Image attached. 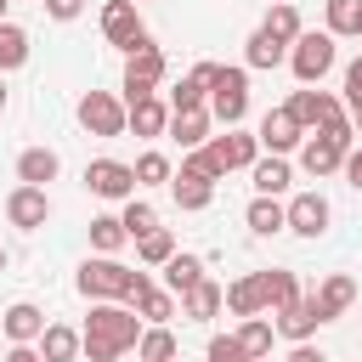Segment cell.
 I'll list each match as a JSON object with an SVG mask.
<instances>
[{
  "instance_id": "6da1fadb",
  "label": "cell",
  "mask_w": 362,
  "mask_h": 362,
  "mask_svg": "<svg viewBox=\"0 0 362 362\" xmlns=\"http://www.w3.org/2000/svg\"><path fill=\"white\" fill-rule=\"evenodd\" d=\"M141 328H147V322H141L130 305L96 300L90 317H85V328H79V356H85V362H119L124 351H136Z\"/></svg>"
},
{
  "instance_id": "7a4b0ae2",
  "label": "cell",
  "mask_w": 362,
  "mask_h": 362,
  "mask_svg": "<svg viewBox=\"0 0 362 362\" xmlns=\"http://www.w3.org/2000/svg\"><path fill=\"white\" fill-rule=\"evenodd\" d=\"M351 147H356V130H351V119H339V124H328V130H317V136L300 141V170L322 181V175H334L345 164Z\"/></svg>"
},
{
  "instance_id": "3957f363",
  "label": "cell",
  "mask_w": 362,
  "mask_h": 362,
  "mask_svg": "<svg viewBox=\"0 0 362 362\" xmlns=\"http://www.w3.org/2000/svg\"><path fill=\"white\" fill-rule=\"evenodd\" d=\"M79 294L96 305V300H130V283H136V266H124V260H113V255H90L85 266H79Z\"/></svg>"
},
{
  "instance_id": "277c9868",
  "label": "cell",
  "mask_w": 362,
  "mask_h": 362,
  "mask_svg": "<svg viewBox=\"0 0 362 362\" xmlns=\"http://www.w3.org/2000/svg\"><path fill=\"white\" fill-rule=\"evenodd\" d=\"M209 119L215 124H226V130H238L243 124V113H249V68H215V79H209Z\"/></svg>"
},
{
  "instance_id": "5b68a950",
  "label": "cell",
  "mask_w": 362,
  "mask_h": 362,
  "mask_svg": "<svg viewBox=\"0 0 362 362\" xmlns=\"http://www.w3.org/2000/svg\"><path fill=\"white\" fill-rule=\"evenodd\" d=\"M334 57H339V51H334V34H328V28H322V34L305 28V34L288 45V68H294L300 85H322V74L334 68Z\"/></svg>"
},
{
  "instance_id": "8992f818",
  "label": "cell",
  "mask_w": 362,
  "mask_h": 362,
  "mask_svg": "<svg viewBox=\"0 0 362 362\" xmlns=\"http://www.w3.org/2000/svg\"><path fill=\"white\" fill-rule=\"evenodd\" d=\"M164 51L153 45V34L136 45V51H124V102H141V96H158V79H164Z\"/></svg>"
},
{
  "instance_id": "52a82bcc",
  "label": "cell",
  "mask_w": 362,
  "mask_h": 362,
  "mask_svg": "<svg viewBox=\"0 0 362 362\" xmlns=\"http://www.w3.org/2000/svg\"><path fill=\"white\" fill-rule=\"evenodd\" d=\"M283 107L294 113V124H300L305 136H311V130H328V124H339V119H345V102H339L334 90H311V85H300Z\"/></svg>"
},
{
  "instance_id": "ba28073f",
  "label": "cell",
  "mask_w": 362,
  "mask_h": 362,
  "mask_svg": "<svg viewBox=\"0 0 362 362\" xmlns=\"http://www.w3.org/2000/svg\"><path fill=\"white\" fill-rule=\"evenodd\" d=\"M328 221H334V209H328L322 192H294L283 204V232H294V238H322Z\"/></svg>"
},
{
  "instance_id": "9c48e42d",
  "label": "cell",
  "mask_w": 362,
  "mask_h": 362,
  "mask_svg": "<svg viewBox=\"0 0 362 362\" xmlns=\"http://www.w3.org/2000/svg\"><path fill=\"white\" fill-rule=\"evenodd\" d=\"M124 305H130V311H136L147 328H164V322L181 311V300H175L170 288H158L147 272H136V283H130V300H124Z\"/></svg>"
},
{
  "instance_id": "30bf717a",
  "label": "cell",
  "mask_w": 362,
  "mask_h": 362,
  "mask_svg": "<svg viewBox=\"0 0 362 362\" xmlns=\"http://www.w3.org/2000/svg\"><path fill=\"white\" fill-rule=\"evenodd\" d=\"M74 113H79V124L90 136H124V102L113 90H85Z\"/></svg>"
},
{
  "instance_id": "8fae6325",
  "label": "cell",
  "mask_w": 362,
  "mask_h": 362,
  "mask_svg": "<svg viewBox=\"0 0 362 362\" xmlns=\"http://www.w3.org/2000/svg\"><path fill=\"white\" fill-rule=\"evenodd\" d=\"M85 187L96 198H107V204H124V198H136V170L119 164V158H90L85 164Z\"/></svg>"
},
{
  "instance_id": "7c38bea8",
  "label": "cell",
  "mask_w": 362,
  "mask_h": 362,
  "mask_svg": "<svg viewBox=\"0 0 362 362\" xmlns=\"http://www.w3.org/2000/svg\"><path fill=\"white\" fill-rule=\"evenodd\" d=\"M102 40H107V45H119V51H136V45L147 40L141 11H136L130 0H107V6H102Z\"/></svg>"
},
{
  "instance_id": "4fadbf2b",
  "label": "cell",
  "mask_w": 362,
  "mask_h": 362,
  "mask_svg": "<svg viewBox=\"0 0 362 362\" xmlns=\"http://www.w3.org/2000/svg\"><path fill=\"white\" fill-rule=\"evenodd\" d=\"M204 153H209V164L226 175V170H249V164L260 158V141H255L249 130H226V136H209Z\"/></svg>"
},
{
  "instance_id": "5bb4252c",
  "label": "cell",
  "mask_w": 362,
  "mask_h": 362,
  "mask_svg": "<svg viewBox=\"0 0 362 362\" xmlns=\"http://www.w3.org/2000/svg\"><path fill=\"white\" fill-rule=\"evenodd\" d=\"M6 221L17 226V232H40L45 221H51V192L45 187H11V198H6Z\"/></svg>"
},
{
  "instance_id": "9a60e30c",
  "label": "cell",
  "mask_w": 362,
  "mask_h": 362,
  "mask_svg": "<svg viewBox=\"0 0 362 362\" xmlns=\"http://www.w3.org/2000/svg\"><path fill=\"white\" fill-rule=\"evenodd\" d=\"M255 141H260V153H294L300 141H305V130L294 124V113L288 107H266V119H260V130H255Z\"/></svg>"
},
{
  "instance_id": "2e32d148",
  "label": "cell",
  "mask_w": 362,
  "mask_h": 362,
  "mask_svg": "<svg viewBox=\"0 0 362 362\" xmlns=\"http://www.w3.org/2000/svg\"><path fill=\"white\" fill-rule=\"evenodd\" d=\"M124 130H136L141 141L164 136V130H170V102H164V96H141V102H124Z\"/></svg>"
},
{
  "instance_id": "e0dca14e",
  "label": "cell",
  "mask_w": 362,
  "mask_h": 362,
  "mask_svg": "<svg viewBox=\"0 0 362 362\" xmlns=\"http://www.w3.org/2000/svg\"><path fill=\"white\" fill-rule=\"evenodd\" d=\"M0 334H6L11 345H34V339L45 334V311H40L34 300H17V305L0 311Z\"/></svg>"
},
{
  "instance_id": "ac0fdd59",
  "label": "cell",
  "mask_w": 362,
  "mask_h": 362,
  "mask_svg": "<svg viewBox=\"0 0 362 362\" xmlns=\"http://www.w3.org/2000/svg\"><path fill=\"white\" fill-rule=\"evenodd\" d=\"M249 181H255V198H283V192H288V181H294V170H288V158L260 153V158L249 164Z\"/></svg>"
},
{
  "instance_id": "d6986e66",
  "label": "cell",
  "mask_w": 362,
  "mask_h": 362,
  "mask_svg": "<svg viewBox=\"0 0 362 362\" xmlns=\"http://www.w3.org/2000/svg\"><path fill=\"white\" fill-rule=\"evenodd\" d=\"M255 283H260V305L277 317V311H288L294 300H300V277L294 272H283V266H272V272H255Z\"/></svg>"
},
{
  "instance_id": "ffe728a7",
  "label": "cell",
  "mask_w": 362,
  "mask_h": 362,
  "mask_svg": "<svg viewBox=\"0 0 362 362\" xmlns=\"http://www.w3.org/2000/svg\"><path fill=\"white\" fill-rule=\"evenodd\" d=\"M351 300H356V283H351L345 272L322 277V283H317V294H311V305H317V317H322V322L345 317V311H351Z\"/></svg>"
},
{
  "instance_id": "44dd1931",
  "label": "cell",
  "mask_w": 362,
  "mask_h": 362,
  "mask_svg": "<svg viewBox=\"0 0 362 362\" xmlns=\"http://www.w3.org/2000/svg\"><path fill=\"white\" fill-rule=\"evenodd\" d=\"M272 328H277V334H283L288 345H305V339H311V334L322 328V317H317L311 294H300V300H294L288 311H277V322H272Z\"/></svg>"
},
{
  "instance_id": "7402d4cb",
  "label": "cell",
  "mask_w": 362,
  "mask_h": 362,
  "mask_svg": "<svg viewBox=\"0 0 362 362\" xmlns=\"http://www.w3.org/2000/svg\"><path fill=\"white\" fill-rule=\"evenodd\" d=\"M57 170H62V158H57L51 147H23V153H17V181H23V187H51Z\"/></svg>"
},
{
  "instance_id": "603a6c76",
  "label": "cell",
  "mask_w": 362,
  "mask_h": 362,
  "mask_svg": "<svg viewBox=\"0 0 362 362\" xmlns=\"http://www.w3.org/2000/svg\"><path fill=\"white\" fill-rule=\"evenodd\" d=\"M34 351H40V362H79V328L45 322V334L34 339Z\"/></svg>"
},
{
  "instance_id": "cb8c5ba5",
  "label": "cell",
  "mask_w": 362,
  "mask_h": 362,
  "mask_svg": "<svg viewBox=\"0 0 362 362\" xmlns=\"http://www.w3.org/2000/svg\"><path fill=\"white\" fill-rule=\"evenodd\" d=\"M221 305H226L232 317H266V305H260V283H255V272H243L238 283H226V288H221Z\"/></svg>"
},
{
  "instance_id": "d4e9b609",
  "label": "cell",
  "mask_w": 362,
  "mask_h": 362,
  "mask_svg": "<svg viewBox=\"0 0 362 362\" xmlns=\"http://www.w3.org/2000/svg\"><path fill=\"white\" fill-rule=\"evenodd\" d=\"M209 124H215V119H209V107H198V113H170V130H164V136H175V141H181V153H192V147H204V141H209Z\"/></svg>"
},
{
  "instance_id": "484cf974",
  "label": "cell",
  "mask_w": 362,
  "mask_h": 362,
  "mask_svg": "<svg viewBox=\"0 0 362 362\" xmlns=\"http://www.w3.org/2000/svg\"><path fill=\"white\" fill-rule=\"evenodd\" d=\"M198 283H204V260H198V255H181V249H175V255L164 260V288H170V294L181 300V294H187V288H198Z\"/></svg>"
},
{
  "instance_id": "4316f807",
  "label": "cell",
  "mask_w": 362,
  "mask_h": 362,
  "mask_svg": "<svg viewBox=\"0 0 362 362\" xmlns=\"http://www.w3.org/2000/svg\"><path fill=\"white\" fill-rule=\"evenodd\" d=\"M181 317H187V322H209V317H221V283L204 277L198 288H187V294H181Z\"/></svg>"
},
{
  "instance_id": "83f0119b",
  "label": "cell",
  "mask_w": 362,
  "mask_h": 362,
  "mask_svg": "<svg viewBox=\"0 0 362 362\" xmlns=\"http://www.w3.org/2000/svg\"><path fill=\"white\" fill-rule=\"evenodd\" d=\"M277 62H288V45L272 40L266 28H255V34L243 40V68H277Z\"/></svg>"
},
{
  "instance_id": "f1b7e54d",
  "label": "cell",
  "mask_w": 362,
  "mask_h": 362,
  "mask_svg": "<svg viewBox=\"0 0 362 362\" xmlns=\"http://www.w3.org/2000/svg\"><path fill=\"white\" fill-rule=\"evenodd\" d=\"M272 334H277V328H272L266 317H243V328H238L232 339L243 345V356H249V362H272Z\"/></svg>"
},
{
  "instance_id": "f546056e",
  "label": "cell",
  "mask_w": 362,
  "mask_h": 362,
  "mask_svg": "<svg viewBox=\"0 0 362 362\" xmlns=\"http://www.w3.org/2000/svg\"><path fill=\"white\" fill-rule=\"evenodd\" d=\"M119 226H124V238L136 243V238L158 232V209H153L147 198H124V209H119Z\"/></svg>"
},
{
  "instance_id": "4dcf8cb0",
  "label": "cell",
  "mask_w": 362,
  "mask_h": 362,
  "mask_svg": "<svg viewBox=\"0 0 362 362\" xmlns=\"http://www.w3.org/2000/svg\"><path fill=\"white\" fill-rule=\"evenodd\" d=\"M170 198H175V209H209V198H215V181L170 175Z\"/></svg>"
},
{
  "instance_id": "1f68e13d",
  "label": "cell",
  "mask_w": 362,
  "mask_h": 362,
  "mask_svg": "<svg viewBox=\"0 0 362 362\" xmlns=\"http://www.w3.org/2000/svg\"><path fill=\"white\" fill-rule=\"evenodd\" d=\"M243 221H249L255 238H272V232H283V204H277V198H249Z\"/></svg>"
},
{
  "instance_id": "d6a6232c",
  "label": "cell",
  "mask_w": 362,
  "mask_h": 362,
  "mask_svg": "<svg viewBox=\"0 0 362 362\" xmlns=\"http://www.w3.org/2000/svg\"><path fill=\"white\" fill-rule=\"evenodd\" d=\"M175 334L170 328H141V339H136V362H175Z\"/></svg>"
},
{
  "instance_id": "836d02e7",
  "label": "cell",
  "mask_w": 362,
  "mask_h": 362,
  "mask_svg": "<svg viewBox=\"0 0 362 362\" xmlns=\"http://www.w3.org/2000/svg\"><path fill=\"white\" fill-rule=\"evenodd\" d=\"M322 17H328V34H334V40H356L362 0H328V6H322Z\"/></svg>"
},
{
  "instance_id": "e575fe53",
  "label": "cell",
  "mask_w": 362,
  "mask_h": 362,
  "mask_svg": "<svg viewBox=\"0 0 362 362\" xmlns=\"http://www.w3.org/2000/svg\"><path fill=\"white\" fill-rule=\"evenodd\" d=\"M260 28H266L272 40H283V45H294V40L305 34V28H300V11H294L288 0H277V6L266 11V23H260Z\"/></svg>"
},
{
  "instance_id": "d590c367",
  "label": "cell",
  "mask_w": 362,
  "mask_h": 362,
  "mask_svg": "<svg viewBox=\"0 0 362 362\" xmlns=\"http://www.w3.org/2000/svg\"><path fill=\"white\" fill-rule=\"evenodd\" d=\"M28 62V34L17 28V23H0V79L11 74V68H23Z\"/></svg>"
},
{
  "instance_id": "8d00e7d4",
  "label": "cell",
  "mask_w": 362,
  "mask_h": 362,
  "mask_svg": "<svg viewBox=\"0 0 362 362\" xmlns=\"http://www.w3.org/2000/svg\"><path fill=\"white\" fill-rule=\"evenodd\" d=\"M130 238H124V226H119V215H96L90 221V249L96 255H119Z\"/></svg>"
},
{
  "instance_id": "74e56055",
  "label": "cell",
  "mask_w": 362,
  "mask_h": 362,
  "mask_svg": "<svg viewBox=\"0 0 362 362\" xmlns=\"http://www.w3.org/2000/svg\"><path fill=\"white\" fill-rule=\"evenodd\" d=\"M130 170H136V187H164V181L175 175V164H170L164 153H141Z\"/></svg>"
},
{
  "instance_id": "f35d334b",
  "label": "cell",
  "mask_w": 362,
  "mask_h": 362,
  "mask_svg": "<svg viewBox=\"0 0 362 362\" xmlns=\"http://www.w3.org/2000/svg\"><path fill=\"white\" fill-rule=\"evenodd\" d=\"M170 255H175V238H170L164 226L147 232V238H136V260H141V266H164Z\"/></svg>"
},
{
  "instance_id": "ab89813d",
  "label": "cell",
  "mask_w": 362,
  "mask_h": 362,
  "mask_svg": "<svg viewBox=\"0 0 362 362\" xmlns=\"http://www.w3.org/2000/svg\"><path fill=\"white\" fill-rule=\"evenodd\" d=\"M175 175H192V181H226V175H221V170L209 164V153H204V147L181 153V170H175Z\"/></svg>"
},
{
  "instance_id": "60d3db41",
  "label": "cell",
  "mask_w": 362,
  "mask_h": 362,
  "mask_svg": "<svg viewBox=\"0 0 362 362\" xmlns=\"http://www.w3.org/2000/svg\"><path fill=\"white\" fill-rule=\"evenodd\" d=\"M204 362H249V356H243V345H238L232 334H215V339L204 345Z\"/></svg>"
},
{
  "instance_id": "b9f144b4",
  "label": "cell",
  "mask_w": 362,
  "mask_h": 362,
  "mask_svg": "<svg viewBox=\"0 0 362 362\" xmlns=\"http://www.w3.org/2000/svg\"><path fill=\"white\" fill-rule=\"evenodd\" d=\"M45 6V17H57V23H74L79 11H85V0H40Z\"/></svg>"
},
{
  "instance_id": "7bdbcfd3",
  "label": "cell",
  "mask_w": 362,
  "mask_h": 362,
  "mask_svg": "<svg viewBox=\"0 0 362 362\" xmlns=\"http://www.w3.org/2000/svg\"><path fill=\"white\" fill-rule=\"evenodd\" d=\"M356 102H362V57L345 62V107H356Z\"/></svg>"
},
{
  "instance_id": "ee69618b",
  "label": "cell",
  "mask_w": 362,
  "mask_h": 362,
  "mask_svg": "<svg viewBox=\"0 0 362 362\" xmlns=\"http://www.w3.org/2000/svg\"><path fill=\"white\" fill-rule=\"evenodd\" d=\"M339 175H345V181H351V187L362 192V147H351V153H345V164H339Z\"/></svg>"
},
{
  "instance_id": "f6af8a7d",
  "label": "cell",
  "mask_w": 362,
  "mask_h": 362,
  "mask_svg": "<svg viewBox=\"0 0 362 362\" xmlns=\"http://www.w3.org/2000/svg\"><path fill=\"white\" fill-rule=\"evenodd\" d=\"M288 362H328V351L305 339V345H294V351H288Z\"/></svg>"
},
{
  "instance_id": "bcb514c9",
  "label": "cell",
  "mask_w": 362,
  "mask_h": 362,
  "mask_svg": "<svg viewBox=\"0 0 362 362\" xmlns=\"http://www.w3.org/2000/svg\"><path fill=\"white\" fill-rule=\"evenodd\" d=\"M6 362H40V351H34V345H11V351H6Z\"/></svg>"
},
{
  "instance_id": "7dc6e473",
  "label": "cell",
  "mask_w": 362,
  "mask_h": 362,
  "mask_svg": "<svg viewBox=\"0 0 362 362\" xmlns=\"http://www.w3.org/2000/svg\"><path fill=\"white\" fill-rule=\"evenodd\" d=\"M345 119H351V130L362 136V102H356V107H345Z\"/></svg>"
},
{
  "instance_id": "c3c4849f",
  "label": "cell",
  "mask_w": 362,
  "mask_h": 362,
  "mask_svg": "<svg viewBox=\"0 0 362 362\" xmlns=\"http://www.w3.org/2000/svg\"><path fill=\"white\" fill-rule=\"evenodd\" d=\"M0 113H6V79H0Z\"/></svg>"
},
{
  "instance_id": "681fc988",
  "label": "cell",
  "mask_w": 362,
  "mask_h": 362,
  "mask_svg": "<svg viewBox=\"0 0 362 362\" xmlns=\"http://www.w3.org/2000/svg\"><path fill=\"white\" fill-rule=\"evenodd\" d=\"M6 11H11V0H0V23H6Z\"/></svg>"
},
{
  "instance_id": "f907efd6",
  "label": "cell",
  "mask_w": 362,
  "mask_h": 362,
  "mask_svg": "<svg viewBox=\"0 0 362 362\" xmlns=\"http://www.w3.org/2000/svg\"><path fill=\"white\" fill-rule=\"evenodd\" d=\"M0 272H6V249H0Z\"/></svg>"
},
{
  "instance_id": "816d5d0a",
  "label": "cell",
  "mask_w": 362,
  "mask_h": 362,
  "mask_svg": "<svg viewBox=\"0 0 362 362\" xmlns=\"http://www.w3.org/2000/svg\"><path fill=\"white\" fill-rule=\"evenodd\" d=\"M356 40H362V23H356Z\"/></svg>"
},
{
  "instance_id": "f5cc1de1",
  "label": "cell",
  "mask_w": 362,
  "mask_h": 362,
  "mask_svg": "<svg viewBox=\"0 0 362 362\" xmlns=\"http://www.w3.org/2000/svg\"><path fill=\"white\" fill-rule=\"evenodd\" d=\"M130 6H141V0H130Z\"/></svg>"
},
{
  "instance_id": "db71d44e",
  "label": "cell",
  "mask_w": 362,
  "mask_h": 362,
  "mask_svg": "<svg viewBox=\"0 0 362 362\" xmlns=\"http://www.w3.org/2000/svg\"><path fill=\"white\" fill-rule=\"evenodd\" d=\"M272 6H277V0H272Z\"/></svg>"
}]
</instances>
